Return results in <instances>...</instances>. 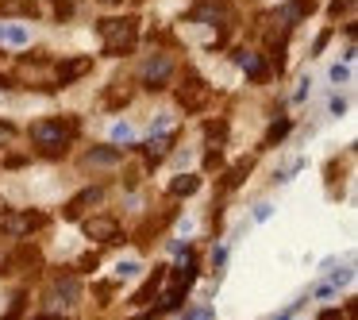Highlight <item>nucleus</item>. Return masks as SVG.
Listing matches in <instances>:
<instances>
[{
  "mask_svg": "<svg viewBox=\"0 0 358 320\" xmlns=\"http://www.w3.org/2000/svg\"><path fill=\"white\" fill-rule=\"evenodd\" d=\"M239 66H243V70H247L255 81H266V66H262V58H258V55H239Z\"/></svg>",
  "mask_w": 358,
  "mask_h": 320,
  "instance_id": "14",
  "label": "nucleus"
},
{
  "mask_svg": "<svg viewBox=\"0 0 358 320\" xmlns=\"http://www.w3.org/2000/svg\"><path fill=\"white\" fill-rule=\"evenodd\" d=\"M47 220L39 216V212H4L0 216V228H4V235H31L35 228H43Z\"/></svg>",
  "mask_w": 358,
  "mask_h": 320,
  "instance_id": "5",
  "label": "nucleus"
},
{
  "mask_svg": "<svg viewBox=\"0 0 358 320\" xmlns=\"http://www.w3.org/2000/svg\"><path fill=\"white\" fill-rule=\"evenodd\" d=\"M139 270H143L139 263H120V266H116V278H120V281H124V278H135Z\"/></svg>",
  "mask_w": 358,
  "mask_h": 320,
  "instance_id": "23",
  "label": "nucleus"
},
{
  "mask_svg": "<svg viewBox=\"0 0 358 320\" xmlns=\"http://www.w3.org/2000/svg\"><path fill=\"white\" fill-rule=\"evenodd\" d=\"M224 258H227V251H224V247L212 251V263H216V266H224Z\"/></svg>",
  "mask_w": 358,
  "mask_h": 320,
  "instance_id": "31",
  "label": "nucleus"
},
{
  "mask_svg": "<svg viewBox=\"0 0 358 320\" xmlns=\"http://www.w3.org/2000/svg\"><path fill=\"white\" fill-rule=\"evenodd\" d=\"M0 39H8L12 47H24V43H27V27H4Z\"/></svg>",
  "mask_w": 358,
  "mask_h": 320,
  "instance_id": "20",
  "label": "nucleus"
},
{
  "mask_svg": "<svg viewBox=\"0 0 358 320\" xmlns=\"http://www.w3.org/2000/svg\"><path fill=\"white\" fill-rule=\"evenodd\" d=\"M170 74H173L170 55H155V58H147V66H143V85L155 93V89H162L166 81H170Z\"/></svg>",
  "mask_w": 358,
  "mask_h": 320,
  "instance_id": "6",
  "label": "nucleus"
},
{
  "mask_svg": "<svg viewBox=\"0 0 358 320\" xmlns=\"http://www.w3.org/2000/svg\"><path fill=\"white\" fill-rule=\"evenodd\" d=\"M85 235L96 239V243H120V224L112 216H93L85 224Z\"/></svg>",
  "mask_w": 358,
  "mask_h": 320,
  "instance_id": "7",
  "label": "nucleus"
},
{
  "mask_svg": "<svg viewBox=\"0 0 358 320\" xmlns=\"http://www.w3.org/2000/svg\"><path fill=\"white\" fill-rule=\"evenodd\" d=\"M312 8H316V0H293V4H285V12H281V20H285V24L293 27L296 20H304Z\"/></svg>",
  "mask_w": 358,
  "mask_h": 320,
  "instance_id": "10",
  "label": "nucleus"
},
{
  "mask_svg": "<svg viewBox=\"0 0 358 320\" xmlns=\"http://www.w3.org/2000/svg\"><path fill=\"white\" fill-rule=\"evenodd\" d=\"M127 101H131V93H127L124 85H112L108 89V109H120V104H127Z\"/></svg>",
  "mask_w": 358,
  "mask_h": 320,
  "instance_id": "21",
  "label": "nucleus"
},
{
  "mask_svg": "<svg viewBox=\"0 0 358 320\" xmlns=\"http://www.w3.org/2000/svg\"><path fill=\"white\" fill-rule=\"evenodd\" d=\"M289 135V120H278V124H270V132H266L262 147H273V143H281Z\"/></svg>",
  "mask_w": 358,
  "mask_h": 320,
  "instance_id": "18",
  "label": "nucleus"
},
{
  "mask_svg": "<svg viewBox=\"0 0 358 320\" xmlns=\"http://www.w3.org/2000/svg\"><path fill=\"white\" fill-rule=\"evenodd\" d=\"M101 4H120V0H101Z\"/></svg>",
  "mask_w": 358,
  "mask_h": 320,
  "instance_id": "37",
  "label": "nucleus"
},
{
  "mask_svg": "<svg viewBox=\"0 0 358 320\" xmlns=\"http://www.w3.org/2000/svg\"><path fill=\"white\" fill-rule=\"evenodd\" d=\"M331 281H335V286H343V281H350V270H335V274H331Z\"/></svg>",
  "mask_w": 358,
  "mask_h": 320,
  "instance_id": "30",
  "label": "nucleus"
},
{
  "mask_svg": "<svg viewBox=\"0 0 358 320\" xmlns=\"http://www.w3.org/2000/svg\"><path fill=\"white\" fill-rule=\"evenodd\" d=\"M0 12H20V16H35V8L27 0H0Z\"/></svg>",
  "mask_w": 358,
  "mask_h": 320,
  "instance_id": "19",
  "label": "nucleus"
},
{
  "mask_svg": "<svg viewBox=\"0 0 358 320\" xmlns=\"http://www.w3.org/2000/svg\"><path fill=\"white\" fill-rule=\"evenodd\" d=\"M112 139H116V143H131L135 132H131L127 124H116V127H112Z\"/></svg>",
  "mask_w": 358,
  "mask_h": 320,
  "instance_id": "24",
  "label": "nucleus"
},
{
  "mask_svg": "<svg viewBox=\"0 0 358 320\" xmlns=\"http://www.w3.org/2000/svg\"><path fill=\"white\" fill-rule=\"evenodd\" d=\"M350 74H347V66H331V81H347Z\"/></svg>",
  "mask_w": 358,
  "mask_h": 320,
  "instance_id": "28",
  "label": "nucleus"
},
{
  "mask_svg": "<svg viewBox=\"0 0 358 320\" xmlns=\"http://www.w3.org/2000/svg\"><path fill=\"white\" fill-rule=\"evenodd\" d=\"M101 39H104V50L108 55H127V50L135 47V39H139V20L124 16V20H101Z\"/></svg>",
  "mask_w": 358,
  "mask_h": 320,
  "instance_id": "2",
  "label": "nucleus"
},
{
  "mask_svg": "<svg viewBox=\"0 0 358 320\" xmlns=\"http://www.w3.org/2000/svg\"><path fill=\"white\" fill-rule=\"evenodd\" d=\"M89 70H93V58H89V55H78V58H62V62H58V81H62V85H70V81L85 78Z\"/></svg>",
  "mask_w": 358,
  "mask_h": 320,
  "instance_id": "8",
  "label": "nucleus"
},
{
  "mask_svg": "<svg viewBox=\"0 0 358 320\" xmlns=\"http://www.w3.org/2000/svg\"><path fill=\"white\" fill-rule=\"evenodd\" d=\"M158 286H162V270H155V278H150V281H143V289L131 297V305H147L150 297H155V289H158Z\"/></svg>",
  "mask_w": 358,
  "mask_h": 320,
  "instance_id": "15",
  "label": "nucleus"
},
{
  "mask_svg": "<svg viewBox=\"0 0 358 320\" xmlns=\"http://www.w3.org/2000/svg\"><path fill=\"white\" fill-rule=\"evenodd\" d=\"M196 186H201V178H193V174H181V178L170 181V197H189V193H196Z\"/></svg>",
  "mask_w": 358,
  "mask_h": 320,
  "instance_id": "11",
  "label": "nucleus"
},
{
  "mask_svg": "<svg viewBox=\"0 0 358 320\" xmlns=\"http://www.w3.org/2000/svg\"><path fill=\"white\" fill-rule=\"evenodd\" d=\"M12 139H16V127H12V124H0V147H8Z\"/></svg>",
  "mask_w": 358,
  "mask_h": 320,
  "instance_id": "27",
  "label": "nucleus"
},
{
  "mask_svg": "<svg viewBox=\"0 0 358 320\" xmlns=\"http://www.w3.org/2000/svg\"><path fill=\"white\" fill-rule=\"evenodd\" d=\"M112 162H120V151H116V147L89 151V166H112Z\"/></svg>",
  "mask_w": 358,
  "mask_h": 320,
  "instance_id": "16",
  "label": "nucleus"
},
{
  "mask_svg": "<svg viewBox=\"0 0 358 320\" xmlns=\"http://www.w3.org/2000/svg\"><path fill=\"white\" fill-rule=\"evenodd\" d=\"M0 212H4V201H0Z\"/></svg>",
  "mask_w": 358,
  "mask_h": 320,
  "instance_id": "38",
  "label": "nucleus"
},
{
  "mask_svg": "<svg viewBox=\"0 0 358 320\" xmlns=\"http://www.w3.org/2000/svg\"><path fill=\"white\" fill-rule=\"evenodd\" d=\"M78 135V120L73 116H58V120H39L31 127V139L43 147V155H62L66 143Z\"/></svg>",
  "mask_w": 358,
  "mask_h": 320,
  "instance_id": "1",
  "label": "nucleus"
},
{
  "mask_svg": "<svg viewBox=\"0 0 358 320\" xmlns=\"http://www.w3.org/2000/svg\"><path fill=\"white\" fill-rule=\"evenodd\" d=\"M204 132H208V139H212V143H216V147H220V143H224V135H227V124H208V127H204Z\"/></svg>",
  "mask_w": 358,
  "mask_h": 320,
  "instance_id": "25",
  "label": "nucleus"
},
{
  "mask_svg": "<svg viewBox=\"0 0 358 320\" xmlns=\"http://www.w3.org/2000/svg\"><path fill=\"white\" fill-rule=\"evenodd\" d=\"M39 320H58V316H55V312H50V316H39Z\"/></svg>",
  "mask_w": 358,
  "mask_h": 320,
  "instance_id": "36",
  "label": "nucleus"
},
{
  "mask_svg": "<svg viewBox=\"0 0 358 320\" xmlns=\"http://www.w3.org/2000/svg\"><path fill=\"white\" fill-rule=\"evenodd\" d=\"M8 266H12V263H8V255L0 251V274H8Z\"/></svg>",
  "mask_w": 358,
  "mask_h": 320,
  "instance_id": "34",
  "label": "nucleus"
},
{
  "mask_svg": "<svg viewBox=\"0 0 358 320\" xmlns=\"http://www.w3.org/2000/svg\"><path fill=\"white\" fill-rule=\"evenodd\" d=\"M296 309H301V301H296V305H293V309H289V312H281V316H273V320H293V312H296Z\"/></svg>",
  "mask_w": 358,
  "mask_h": 320,
  "instance_id": "32",
  "label": "nucleus"
},
{
  "mask_svg": "<svg viewBox=\"0 0 358 320\" xmlns=\"http://www.w3.org/2000/svg\"><path fill=\"white\" fill-rule=\"evenodd\" d=\"M185 320H212V309H208V305H201V309H189Z\"/></svg>",
  "mask_w": 358,
  "mask_h": 320,
  "instance_id": "26",
  "label": "nucleus"
},
{
  "mask_svg": "<svg viewBox=\"0 0 358 320\" xmlns=\"http://www.w3.org/2000/svg\"><path fill=\"white\" fill-rule=\"evenodd\" d=\"M0 89H12V81H8V78H4V74H0Z\"/></svg>",
  "mask_w": 358,
  "mask_h": 320,
  "instance_id": "35",
  "label": "nucleus"
},
{
  "mask_svg": "<svg viewBox=\"0 0 358 320\" xmlns=\"http://www.w3.org/2000/svg\"><path fill=\"white\" fill-rule=\"evenodd\" d=\"M96 201H101V189H85V193H78L70 204H66V220H78L81 212H85L89 204H96Z\"/></svg>",
  "mask_w": 358,
  "mask_h": 320,
  "instance_id": "9",
  "label": "nucleus"
},
{
  "mask_svg": "<svg viewBox=\"0 0 358 320\" xmlns=\"http://www.w3.org/2000/svg\"><path fill=\"white\" fill-rule=\"evenodd\" d=\"M196 281V263L193 258H189L185 266H178V270H173V278H170V289H166V297H162V305H158V312L155 316H162V312H173L181 305V297H185V289L193 286Z\"/></svg>",
  "mask_w": 358,
  "mask_h": 320,
  "instance_id": "3",
  "label": "nucleus"
},
{
  "mask_svg": "<svg viewBox=\"0 0 358 320\" xmlns=\"http://www.w3.org/2000/svg\"><path fill=\"white\" fill-rule=\"evenodd\" d=\"M320 320H343V316H339L335 309H327V312H320Z\"/></svg>",
  "mask_w": 358,
  "mask_h": 320,
  "instance_id": "33",
  "label": "nucleus"
},
{
  "mask_svg": "<svg viewBox=\"0 0 358 320\" xmlns=\"http://www.w3.org/2000/svg\"><path fill=\"white\" fill-rule=\"evenodd\" d=\"M170 143H173V139H166V135H162V139H150L147 147H143V155H147V162H162V158L170 155Z\"/></svg>",
  "mask_w": 358,
  "mask_h": 320,
  "instance_id": "12",
  "label": "nucleus"
},
{
  "mask_svg": "<svg viewBox=\"0 0 358 320\" xmlns=\"http://www.w3.org/2000/svg\"><path fill=\"white\" fill-rule=\"evenodd\" d=\"M247 174H250V158H243V162H235V166H231V174L224 178V186H227V189H235L243 178H247Z\"/></svg>",
  "mask_w": 358,
  "mask_h": 320,
  "instance_id": "17",
  "label": "nucleus"
},
{
  "mask_svg": "<svg viewBox=\"0 0 358 320\" xmlns=\"http://www.w3.org/2000/svg\"><path fill=\"white\" fill-rule=\"evenodd\" d=\"M24 305H27V297H24V293H16V297H12V309L4 312L0 320H20V316H24Z\"/></svg>",
  "mask_w": 358,
  "mask_h": 320,
  "instance_id": "22",
  "label": "nucleus"
},
{
  "mask_svg": "<svg viewBox=\"0 0 358 320\" xmlns=\"http://www.w3.org/2000/svg\"><path fill=\"white\" fill-rule=\"evenodd\" d=\"M50 297H55V305H58V301H62V305H73V297H78V281H73V278L58 281L55 293H50Z\"/></svg>",
  "mask_w": 358,
  "mask_h": 320,
  "instance_id": "13",
  "label": "nucleus"
},
{
  "mask_svg": "<svg viewBox=\"0 0 358 320\" xmlns=\"http://www.w3.org/2000/svg\"><path fill=\"white\" fill-rule=\"evenodd\" d=\"M255 220H258V224H262V220H270V204H258V209H255Z\"/></svg>",
  "mask_w": 358,
  "mask_h": 320,
  "instance_id": "29",
  "label": "nucleus"
},
{
  "mask_svg": "<svg viewBox=\"0 0 358 320\" xmlns=\"http://www.w3.org/2000/svg\"><path fill=\"white\" fill-rule=\"evenodd\" d=\"M208 101H212V85H208V81H201L196 74H189V78L181 81V89H178V104L185 112H201Z\"/></svg>",
  "mask_w": 358,
  "mask_h": 320,
  "instance_id": "4",
  "label": "nucleus"
}]
</instances>
